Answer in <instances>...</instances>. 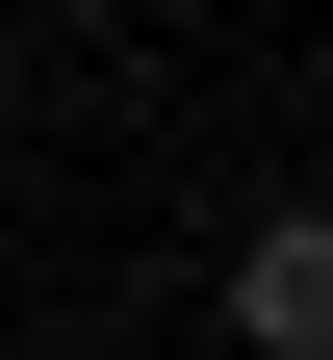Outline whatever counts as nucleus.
Wrapping results in <instances>:
<instances>
[{
	"instance_id": "f257e3e1",
	"label": "nucleus",
	"mask_w": 333,
	"mask_h": 360,
	"mask_svg": "<svg viewBox=\"0 0 333 360\" xmlns=\"http://www.w3.org/2000/svg\"><path fill=\"white\" fill-rule=\"evenodd\" d=\"M231 360H333V206H257L231 232Z\"/></svg>"
}]
</instances>
